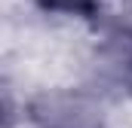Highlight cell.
Returning <instances> with one entry per match:
<instances>
[{
  "mask_svg": "<svg viewBox=\"0 0 132 128\" xmlns=\"http://www.w3.org/2000/svg\"><path fill=\"white\" fill-rule=\"evenodd\" d=\"M37 128H104L95 107L71 95H40L31 104Z\"/></svg>",
  "mask_w": 132,
  "mask_h": 128,
  "instance_id": "6da1fadb",
  "label": "cell"
},
{
  "mask_svg": "<svg viewBox=\"0 0 132 128\" xmlns=\"http://www.w3.org/2000/svg\"><path fill=\"white\" fill-rule=\"evenodd\" d=\"M46 12H68L80 18H92L98 12V0H37Z\"/></svg>",
  "mask_w": 132,
  "mask_h": 128,
  "instance_id": "3957f363",
  "label": "cell"
},
{
  "mask_svg": "<svg viewBox=\"0 0 132 128\" xmlns=\"http://www.w3.org/2000/svg\"><path fill=\"white\" fill-rule=\"evenodd\" d=\"M101 58L108 73L114 76V82H120L123 89L132 92V28H117L108 34Z\"/></svg>",
  "mask_w": 132,
  "mask_h": 128,
  "instance_id": "7a4b0ae2",
  "label": "cell"
}]
</instances>
